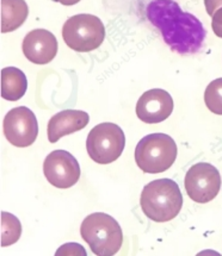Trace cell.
<instances>
[{
    "instance_id": "cell-1",
    "label": "cell",
    "mask_w": 222,
    "mask_h": 256,
    "mask_svg": "<svg viewBox=\"0 0 222 256\" xmlns=\"http://www.w3.org/2000/svg\"><path fill=\"white\" fill-rule=\"evenodd\" d=\"M146 10L148 20L159 29L172 50L180 55L201 50L207 31L198 18L184 12L173 0H153Z\"/></svg>"
},
{
    "instance_id": "cell-2",
    "label": "cell",
    "mask_w": 222,
    "mask_h": 256,
    "mask_svg": "<svg viewBox=\"0 0 222 256\" xmlns=\"http://www.w3.org/2000/svg\"><path fill=\"white\" fill-rule=\"evenodd\" d=\"M140 205L147 218L157 223H165L179 214L183 196L176 181L157 179L143 187Z\"/></svg>"
},
{
    "instance_id": "cell-3",
    "label": "cell",
    "mask_w": 222,
    "mask_h": 256,
    "mask_svg": "<svg viewBox=\"0 0 222 256\" xmlns=\"http://www.w3.org/2000/svg\"><path fill=\"white\" fill-rule=\"evenodd\" d=\"M80 235L93 254L98 256L117 254L123 243V232L118 222L103 212L89 214L83 220Z\"/></svg>"
},
{
    "instance_id": "cell-4",
    "label": "cell",
    "mask_w": 222,
    "mask_h": 256,
    "mask_svg": "<svg viewBox=\"0 0 222 256\" xmlns=\"http://www.w3.org/2000/svg\"><path fill=\"white\" fill-rule=\"evenodd\" d=\"M177 144L166 134H151L140 140L135 149V162L143 173L166 172L177 158Z\"/></svg>"
},
{
    "instance_id": "cell-5",
    "label": "cell",
    "mask_w": 222,
    "mask_h": 256,
    "mask_svg": "<svg viewBox=\"0 0 222 256\" xmlns=\"http://www.w3.org/2000/svg\"><path fill=\"white\" fill-rule=\"evenodd\" d=\"M62 38L72 50L89 52L99 48L105 38V28L97 16H72L62 26Z\"/></svg>"
},
{
    "instance_id": "cell-6",
    "label": "cell",
    "mask_w": 222,
    "mask_h": 256,
    "mask_svg": "<svg viewBox=\"0 0 222 256\" xmlns=\"http://www.w3.org/2000/svg\"><path fill=\"white\" fill-rule=\"evenodd\" d=\"M126 146L123 130L115 123H101L92 128L86 140V150L90 158L99 164L115 162Z\"/></svg>"
},
{
    "instance_id": "cell-7",
    "label": "cell",
    "mask_w": 222,
    "mask_h": 256,
    "mask_svg": "<svg viewBox=\"0 0 222 256\" xmlns=\"http://www.w3.org/2000/svg\"><path fill=\"white\" fill-rule=\"evenodd\" d=\"M184 186L191 200L205 204L214 200L220 192V172L208 162H198L186 172Z\"/></svg>"
},
{
    "instance_id": "cell-8",
    "label": "cell",
    "mask_w": 222,
    "mask_h": 256,
    "mask_svg": "<svg viewBox=\"0 0 222 256\" xmlns=\"http://www.w3.org/2000/svg\"><path fill=\"white\" fill-rule=\"evenodd\" d=\"M4 135L12 146L26 148L36 141L39 123L34 112L27 106L12 108L6 114L3 122Z\"/></svg>"
},
{
    "instance_id": "cell-9",
    "label": "cell",
    "mask_w": 222,
    "mask_h": 256,
    "mask_svg": "<svg viewBox=\"0 0 222 256\" xmlns=\"http://www.w3.org/2000/svg\"><path fill=\"white\" fill-rule=\"evenodd\" d=\"M43 173L51 185L58 188H70L79 181V162L71 152L54 150L43 162Z\"/></svg>"
},
{
    "instance_id": "cell-10",
    "label": "cell",
    "mask_w": 222,
    "mask_h": 256,
    "mask_svg": "<svg viewBox=\"0 0 222 256\" xmlns=\"http://www.w3.org/2000/svg\"><path fill=\"white\" fill-rule=\"evenodd\" d=\"M173 99L161 88L147 90L136 102V116L147 124H158L167 120L173 111Z\"/></svg>"
},
{
    "instance_id": "cell-11",
    "label": "cell",
    "mask_w": 222,
    "mask_h": 256,
    "mask_svg": "<svg viewBox=\"0 0 222 256\" xmlns=\"http://www.w3.org/2000/svg\"><path fill=\"white\" fill-rule=\"evenodd\" d=\"M23 54L35 64H47L58 54V40L51 31L35 29L27 34L23 40Z\"/></svg>"
},
{
    "instance_id": "cell-12",
    "label": "cell",
    "mask_w": 222,
    "mask_h": 256,
    "mask_svg": "<svg viewBox=\"0 0 222 256\" xmlns=\"http://www.w3.org/2000/svg\"><path fill=\"white\" fill-rule=\"evenodd\" d=\"M90 122V116L85 111L65 110L53 116L48 123V140L56 143L64 136L71 135L86 128Z\"/></svg>"
},
{
    "instance_id": "cell-13",
    "label": "cell",
    "mask_w": 222,
    "mask_h": 256,
    "mask_svg": "<svg viewBox=\"0 0 222 256\" xmlns=\"http://www.w3.org/2000/svg\"><path fill=\"white\" fill-rule=\"evenodd\" d=\"M28 80L20 68L5 67L2 70V96L6 100L17 102L26 94Z\"/></svg>"
},
{
    "instance_id": "cell-14",
    "label": "cell",
    "mask_w": 222,
    "mask_h": 256,
    "mask_svg": "<svg viewBox=\"0 0 222 256\" xmlns=\"http://www.w3.org/2000/svg\"><path fill=\"white\" fill-rule=\"evenodd\" d=\"M29 8L24 0H2V32H12L24 24Z\"/></svg>"
},
{
    "instance_id": "cell-15",
    "label": "cell",
    "mask_w": 222,
    "mask_h": 256,
    "mask_svg": "<svg viewBox=\"0 0 222 256\" xmlns=\"http://www.w3.org/2000/svg\"><path fill=\"white\" fill-rule=\"evenodd\" d=\"M22 224L18 218L8 212H2V246H11L20 240Z\"/></svg>"
},
{
    "instance_id": "cell-16",
    "label": "cell",
    "mask_w": 222,
    "mask_h": 256,
    "mask_svg": "<svg viewBox=\"0 0 222 256\" xmlns=\"http://www.w3.org/2000/svg\"><path fill=\"white\" fill-rule=\"evenodd\" d=\"M204 102L214 114L222 116V78L212 80L204 92Z\"/></svg>"
},
{
    "instance_id": "cell-17",
    "label": "cell",
    "mask_w": 222,
    "mask_h": 256,
    "mask_svg": "<svg viewBox=\"0 0 222 256\" xmlns=\"http://www.w3.org/2000/svg\"><path fill=\"white\" fill-rule=\"evenodd\" d=\"M211 28L215 35L222 38V8H218L214 14V16H212Z\"/></svg>"
},
{
    "instance_id": "cell-18",
    "label": "cell",
    "mask_w": 222,
    "mask_h": 256,
    "mask_svg": "<svg viewBox=\"0 0 222 256\" xmlns=\"http://www.w3.org/2000/svg\"><path fill=\"white\" fill-rule=\"evenodd\" d=\"M204 6L207 14L212 17L215 12L222 8V0H204Z\"/></svg>"
},
{
    "instance_id": "cell-19",
    "label": "cell",
    "mask_w": 222,
    "mask_h": 256,
    "mask_svg": "<svg viewBox=\"0 0 222 256\" xmlns=\"http://www.w3.org/2000/svg\"><path fill=\"white\" fill-rule=\"evenodd\" d=\"M59 2L65 6H72V5H76L78 2H80V0H58Z\"/></svg>"
}]
</instances>
